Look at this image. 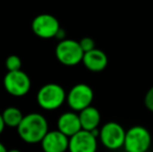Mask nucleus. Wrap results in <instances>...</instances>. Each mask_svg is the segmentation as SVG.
Listing matches in <instances>:
<instances>
[{"mask_svg": "<svg viewBox=\"0 0 153 152\" xmlns=\"http://www.w3.org/2000/svg\"><path fill=\"white\" fill-rule=\"evenodd\" d=\"M48 122L46 118L39 113H31L24 116L17 127V131L22 141L28 144L41 143L48 130Z\"/></svg>", "mask_w": 153, "mask_h": 152, "instance_id": "1", "label": "nucleus"}, {"mask_svg": "<svg viewBox=\"0 0 153 152\" xmlns=\"http://www.w3.org/2000/svg\"><path fill=\"white\" fill-rule=\"evenodd\" d=\"M67 100V93L62 85L57 83L44 85L36 94L39 106L45 110H55Z\"/></svg>", "mask_w": 153, "mask_h": 152, "instance_id": "2", "label": "nucleus"}, {"mask_svg": "<svg viewBox=\"0 0 153 152\" xmlns=\"http://www.w3.org/2000/svg\"><path fill=\"white\" fill-rule=\"evenodd\" d=\"M83 54L85 52L81 49L79 42L71 39L59 41L55 48V56L57 61L67 67H73L82 63Z\"/></svg>", "mask_w": 153, "mask_h": 152, "instance_id": "3", "label": "nucleus"}, {"mask_svg": "<svg viewBox=\"0 0 153 152\" xmlns=\"http://www.w3.org/2000/svg\"><path fill=\"white\" fill-rule=\"evenodd\" d=\"M152 143V136L146 127L135 125L126 130L124 147L127 152H147Z\"/></svg>", "mask_w": 153, "mask_h": 152, "instance_id": "4", "label": "nucleus"}, {"mask_svg": "<svg viewBox=\"0 0 153 152\" xmlns=\"http://www.w3.org/2000/svg\"><path fill=\"white\" fill-rule=\"evenodd\" d=\"M126 130L117 122H107L100 128V142L109 150H118L124 147Z\"/></svg>", "mask_w": 153, "mask_h": 152, "instance_id": "5", "label": "nucleus"}, {"mask_svg": "<svg viewBox=\"0 0 153 152\" xmlns=\"http://www.w3.org/2000/svg\"><path fill=\"white\" fill-rule=\"evenodd\" d=\"M94 100V91L87 83H77L70 89L67 94V103L69 108L74 112L87 108L88 106L92 105Z\"/></svg>", "mask_w": 153, "mask_h": 152, "instance_id": "6", "label": "nucleus"}, {"mask_svg": "<svg viewBox=\"0 0 153 152\" xmlns=\"http://www.w3.org/2000/svg\"><path fill=\"white\" fill-rule=\"evenodd\" d=\"M3 87L10 95L14 97H23L30 90L31 80L22 70L7 71L3 78Z\"/></svg>", "mask_w": 153, "mask_h": 152, "instance_id": "7", "label": "nucleus"}, {"mask_svg": "<svg viewBox=\"0 0 153 152\" xmlns=\"http://www.w3.org/2000/svg\"><path fill=\"white\" fill-rule=\"evenodd\" d=\"M31 29L36 37L41 39H52L61 29L59 22L50 14L38 15L31 22Z\"/></svg>", "mask_w": 153, "mask_h": 152, "instance_id": "8", "label": "nucleus"}, {"mask_svg": "<svg viewBox=\"0 0 153 152\" xmlns=\"http://www.w3.org/2000/svg\"><path fill=\"white\" fill-rule=\"evenodd\" d=\"M91 131L81 129L69 139V152H96L98 141Z\"/></svg>", "mask_w": 153, "mask_h": 152, "instance_id": "9", "label": "nucleus"}, {"mask_svg": "<svg viewBox=\"0 0 153 152\" xmlns=\"http://www.w3.org/2000/svg\"><path fill=\"white\" fill-rule=\"evenodd\" d=\"M69 139L59 129L48 131L41 141L42 150L44 152H67L69 149Z\"/></svg>", "mask_w": 153, "mask_h": 152, "instance_id": "10", "label": "nucleus"}, {"mask_svg": "<svg viewBox=\"0 0 153 152\" xmlns=\"http://www.w3.org/2000/svg\"><path fill=\"white\" fill-rule=\"evenodd\" d=\"M82 64L89 71L98 73V72H102L107 67L108 59L104 51L95 48L91 51L85 52Z\"/></svg>", "mask_w": 153, "mask_h": 152, "instance_id": "11", "label": "nucleus"}, {"mask_svg": "<svg viewBox=\"0 0 153 152\" xmlns=\"http://www.w3.org/2000/svg\"><path fill=\"white\" fill-rule=\"evenodd\" d=\"M57 129L69 138L80 131L82 128H81L79 115L74 110L62 114L57 119Z\"/></svg>", "mask_w": 153, "mask_h": 152, "instance_id": "12", "label": "nucleus"}, {"mask_svg": "<svg viewBox=\"0 0 153 152\" xmlns=\"http://www.w3.org/2000/svg\"><path fill=\"white\" fill-rule=\"evenodd\" d=\"M78 115L82 129L92 131L96 128H99L101 122V115L96 108L90 105L85 110H80Z\"/></svg>", "mask_w": 153, "mask_h": 152, "instance_id": "13", "label": "nucleus"}, {"mask_svg": "<svg viewBox=\"0 0 153 152\" xmlns=\"http://www.w3.org/2000/svg\"><path fill=\"white\" fill-rule=\"evenodd\" d=\"M2 118L4 120V123L8 127H18L19 124L21 123L23 119V114L18 108H15V106H10V108H6L5 110L2 113Z\"/></svg>", "mask_w": 153, "mask_h": 152, "instance_id": "14", "label": "nucleus"}, {"mask_svg": "<svg viewBox=\"0 0 153 152\" xmlns=\"http://www.w3.org/2000/svg\"><path fill=\"white\" fill-rule=\"evenodd\" d=\"M5 68L7 71H18L22 68V61L16 54H12L5 59Z\"/></svg>", "mask_w": 153, "mask_h": 152, "instance_id": "15", "label": "nucleus"}, {"mask_svg": "<svg viewBox=\"0 0 153 152\" xmlns=\"http://www.w3.org/2000/svg\"><path fill=\"white\" fill-rule=\"evenodd\" d=\"M79 44H80L81 49L83 50V52H88V51H91L93 49H95V41L90 37H85L79 41Z\"/></svg>", "mask_w": 153, "mask_h": 152, "instance_id": "16", "label": "nucleus"}, {"mask_svg": "<svg viewBox=\"0 0 153 152\" xmlns=\"http://www.w3.org/2000/svg\"><path fill=\"white\" fill-rule=\"evenodd\" d=\"M144 103H145L146 108L149 112L153 113V87H150L146 93L145 98H144Z\"/></svg>", "mask_w": 153, "mask_h": 152, "instance_id": "17", "label": "nucleus"}, {"mask_svg": "<svg viewBox=\"0 0 153 152\" xmlns=\"http://www.w3.org/2000/svg\"><path fill=\"white\" fill-rule=\"evenodd\" d=\"M56 39H59V41H62V40H65L66 39V31L64 30V29L61 27V29L59 30V33H56V37H55Z\"/></svg>", "mask_w": 153, "mask_h": 152, "instance_id": "18", "label": "nucleus"}, {"mask_svg": "<svg viewBox=\"0 0 153 152\" xmlns=\"http://www.w3.org/2000/svg\"><path fill=\"white\" fill-rule=\"evenodd\" d=\"M5 123H4V120H3V118H2V115L0 114V134L3 132V130H4V127H5Z\"/></svg>", "mask_w": 153, "mask_h": 152, "instance_id": "19", "label": "nucleus"}, {"mask_svg": "<svg viewBox=\"0 0 153 152\" xmlns=\"http://www.w3.org/2000/svg\"><path fill=\"white\" fill-rule=\"evenodd\" d=\"M8 150L5 148V146H4L3 144H2L1 142H0V152H7Z\"/></svg>", "mask_w": 153, "mask_h": 152, "instance_id": "20", "label": "nucleus"}, {"mask_svg": "<svg viewBox=\"0 0 153 152\" xmlns=\"http://www.w3.org/2000/svg\"><path fill=\"white\" fill-rule=\"evenodd\" d=\"M7 152H21L19 149H10V150H8Z\"/></svg>", "mask_w": 153, "mask_h": 152, "instance_id": "21", "label": "nucleus"}, {"mask_svg": "<svg viewBox=\"0 0 153 152\" xmlns=\"http://www.w3.org/2000/svg\"><path fill=\"white\" fill-rule=\"evenodd\" d=\"M124 152H127V151H124Z\"/></svg>", "mask_w": 153, "mask_h": 152, "instance_id": "22", "label": "nucleus"}]
</instances>
